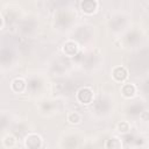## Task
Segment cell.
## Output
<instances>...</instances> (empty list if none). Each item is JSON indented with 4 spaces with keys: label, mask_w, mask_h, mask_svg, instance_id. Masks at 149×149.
Masks as SVG:
<instances>
[{
    "label": "cell",
    "mask_w": 149,
    "mask_h": 149,
    "mask_svg": "<svg viewBox=\"0 0 149 149\" xmlns=\"http://www.w3.org/2000/svg\"><path fill=\"white\" fill-rule=\"evenodd\" d=\"M76 98L77 100L83 104V105H88L93 101L94 99V94H93V90L88 86H84L78 90L77 94H76Z\"/></svg>",
    "instance_id": "obj_1"
},
{
    "label": "cell",
    "mask_w": 149,
    "mask_h": 149,
    "mask_svg": "<svg viewBox=\"0 0 149 149\" xmlns=\"http://www.w3.org/2000/svg\"><path fill=\"white\" fill-rule=\"evenodd\" d=\"M42 144L43 141L38 134L30 133L24 137V146L27 149H41Z\"/></svg>",
    "instance_id": "obj_2"
},
{
    "label": "cell",
    "mask_w": 149,
    "mask_h": 149,
    "mask_svg": "<svg viewBox=\"0 0 149 149\" xmlns=\"http://www.w3.org/2000/svg\"><path fill=\"white\" fill-rule=\"evenodd\" d=\"M62 51H63V54H64L65 56H68V57H73V56H76V55L78 54V51H79V45H78L77 42H74V41H72V40H69V41H66V42L63 44Z\"/></svg>",
    "instance_id": "obj_3"
},
{
    "label": "cell",
    "mask_w": 149,
    "mask_h": 149,
    "mask_svg": "<svg viewBox=\"0 0 149 149\" xmlns=\"http://www.w3.org/2000/svg\"><path fill=\"white\" fill-rule=\"evenodd\" d=\"M112 77L118 83H123L128 78V71L125 66H115L112 70Z\"/></svg>",
    "instance_id": "obj_4"
},
{
    "label": "cell",
    "mask_w": 149,
    "mask_h": 149,
    "mask_svg": "<svg viewBox=\"0 0 149 149\" xmlns=\"http://www.w3.org/2000/svg\"><path fill=\"white\" fill-rule=\"evenodd\" d=\"M98 1L95 0H84L80 2V8L85 14H93L98 9Z\"/></svg>",
    "instance_id": "obj_5"
},
{
    "label": "cell",
    "mask_w": 149,
    "mask_h": 149,
    "mask_svg": "<svg viewBox=\"0 0 149 149\" xmlns=\"http://www.w3.org/2000/svg\"><path fill=\"white\" fill-rule=\"evenodd\" d=\"M10 88H12V91L15 92V93H22V92H24V90L27 88V83H26V80H24L23 78L17 77V78H15V79L12 80V83H10Z\"/></svg>",
    "instance_id": "obj_6"
},
{
    "label": "cell",
    "mask_w": 149,
    "mask_h": 149,
    "mask_svg": "<svg viewBox=\"0 0 149 149\" xmlns=\"http://www.w3.org/2000/svg\"><path fill=\"white\" fill-rule=\"evenodd\" d=\"M121 94L129 99V98H133L135 94H136V86L134 84H130V83H126L121 86Z\"/></svg>",
    "instance_id": "obj_7"
},
{
    "label": "cell",
    "mask_w": 149,
    "mask_h": 149,
    "mask_svg": "<svg viewBox=\"0 0 149 149\" xmlns=\"http://www.w3.org/2000/svg\"><path fill=\"white\" fill-rule=\"evenodd\" d=\"M106 149H122V141L119 137H111L106 141Z\"/></svg>",
    "instance_id": "obj_8"
},
{
    "label": "cell",
    "mask_w": 149,
    "mask_h": 149,
    "mask_svg": "<svg viewBox=\"0 0 149 149\" xmlns=\"http://www.w3.org/2000/svg\"><path fill=\"white\" fill-rule=\"evenodd\" d=\"M68 121L71 123V125H78L80 123L81 121V115L78 113V112H70L68 114Z\"/></svg>",
    "instance_id": "obj_9"
},
{
    "label": "cell",
    "mask_w": 149,
    "mask_h": 149,
    "mask_svg": "<svg viewBox=\"0 0 149 149\" xmlns=\"http://www.w3.org/2000/svg\"><path fill=\"white\" fill-rule=\"evenodd\" d=\"M116 129H118L119 133H121V134H126V133L129 132V129H130V125H129V122H127V121H120V122L116 125Z\"/></svg>",
    "instance_id": "obj_10"
},
{
    "label": "cell",
    "mask_w": 149,
    "mask_h": 149,
    "mask_svg": "<svg viewBox=\"0 0 149 149\" xmlns=\"http://www.w3.org/2000/svg\"><path fill=\"white\" fill-rule=\"evenodd\" d=\"M15 143H16V139H15L14 135L8 134V135L5 136V139H3V146H5V147H7V148H12V147L15 146Z\"/></svg>",
    "instance_id": "obj_11"
},
{
    "label": "cell",
    "mask_w": 149,
    "mask_h": 149,
    "mask_svg": "<svg viewBox=\"0 0 149 149\" xmlns=\"http://www.w3.org/2000/svg\"><path fill=\"white\" fill-rule=\"evenodd\" d=\"M2 27H3V17L0 15V29H2Z\"/></svg>",
    "instance_id": "obj_12"
}]
</instances>
